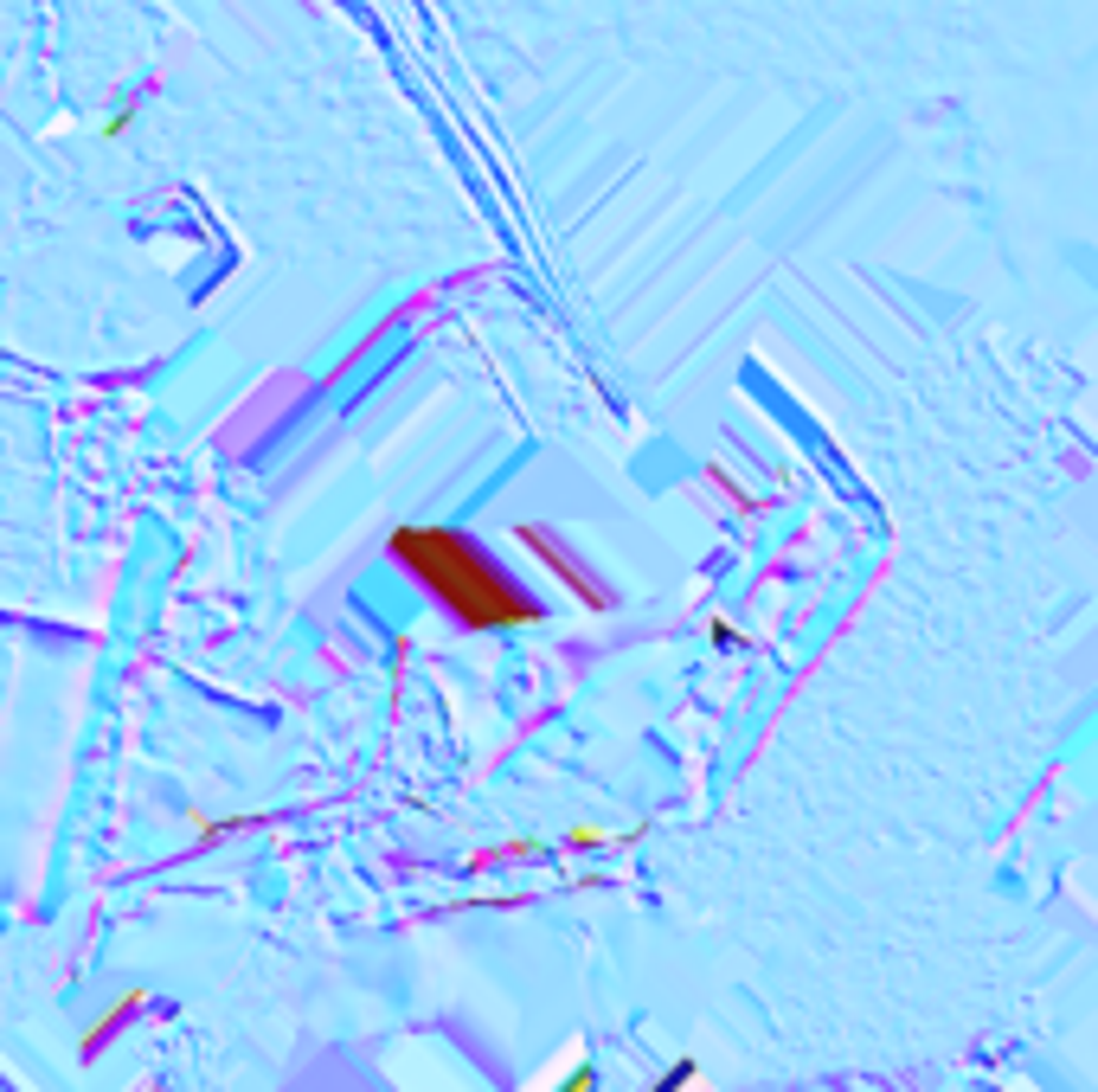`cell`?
I'll list each match as a JSON object with an SVG mask.
<instances>
[{
  "mask_svg": "<svg viewBox=\"0 0 1098 1092\" xmlns=\"http://www.w3.org/2000/svg\"><path fill=\"white\" fill-rule=\"evenodd\" d=\"M180 817H186V829H193V842H186V849H212V842H225V836H238V829H257V823H264V810H244V817H212L206 804H186Z\"/></svg>",
  "mask_w": 1098,
  "mask_h": 1092,
  "instance_id": "cell-3",
  "label": "cell"
},
{
  "mask_svg": "<svg viewBox=\"0 0 1098 1092\" xmlns=\"http://www.w3.org/2000/svg\"><path fill=\"white\" fill-rule=\"evenodd\" d=\"M707 637H713L720 649H739V643H746V630H733L726 617H707Z\"/></svg>",
  "mask_w": 1098,
  "mask_h": 1092,
  "instance_id": "cell-6",
  "label": "cell"
},
{
  "mask_svg": "<svg viewBox=\"0 0 1098 1092\" xmlns=\"http://www.w3.org/2000/svg\"><path fill=\"white\" fill-rule=\"evenodd\" d=\"M675 1087H707V1074H701V1061H675L662 1080H656V1092H675Z\"/></svg>",
  "mask_w": 1098,
  "mask_h": 1092,
  "instance_id": "cell-5",
  "label": "cell"
},
{
  "mask_svg": "<svg viewBox=\"0 0 1098 1092\" xmlns=\"http://www.w3.org/2000/svg\"><path fill=\"white\" fill-rule=\"evenodd\" d=\"M386 553L476 637H514L546 617L540 598L495 566V553H482L469 534H456L443 521H398L386 534Z\"/></svg>",
  "mask_w": 1098,
  "mask_h": 1092,
  "instance_id": "cell-1",
  "label": "cell"
},
{
  "mask_svg": "<svg viewBox=\"0 0 1098 1092\" xmlns=\"http://www.w3.org/2000/svg\"><path fill=\"white\" fill-rule=\"evenodd\" d=\"M514 540H521V547H527V553H533L546 572H553V579H566V592H572L578 604H591V611H611V604H617V598H611V592H604V585H598V579H591V572L572 559V547H566V540H553L540 521H514Z\"/></svg>",
  "mask_w": 1098,
  "mask_h": 1092,
  "instance_id": "cell-2",
  "label": "cell"
},
{
  "mask_svg": "<svg viewBox=\"0 0 1098 1092\" xmlns=\"http://www.w3.org/2000/svg\"><path fill=\"white\" fill-rule=\"evenodd\" d=\"M559 1087H566V1092H585V1087H598V1074H591V1067H572Z\"/></svg>",
  "mask_w": 1098,
  "mask_h": 1092,
  "instance_id": "cell-8",
  "label": "cell"
},
{
  "mask_svg": "<svg viewBox=\"0 0 1098 1092\" xmlns=\"http://www.w3.org/2000/svg\"><path fill=\"white\" fill-rule=\"evenodd\" d=\"M135 1003H141V990H129V997H116V1009H109L103 1022H90V1029H84V1054H90V1048H96V1042H103V1035H109V1029H116V1022H122V1016H129Z\"/></svg>",
  "mask_w": 1098,
  "mask_h": 1092,
  "instance_id": "cell-4",
  "label": "cell"
},
{
  "mask_svg": "<svg viewBox=\"0 0 1098 1092\" xmlns=\"http://www.w3.org/2000/svg\"><path fill=\"white\" fill-rule=\"evenodd\" d=\"M566 842H572V849H598V842H611V829H598V823H591V829H566Z\"/></svg>",
  "mask_w": 1098,
  "mask_h": 1092,
  "instance_id": "cell-7",
  "label": "cell"
}]
</instances>
